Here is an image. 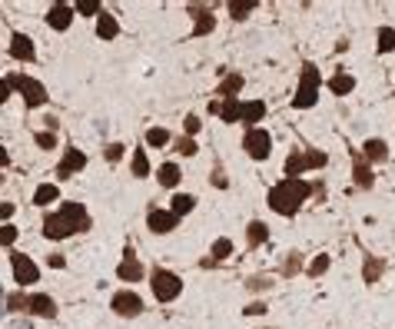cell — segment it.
Instances as JSON below:
<instances>
[{"label":"cell","instance_id":"obj_1","mask_svg":"<svg viewBox=\"0 0 395 329\" xmlns=\"http://www.w3.org/2000/svg\"><path fill=\"white\" fill-rule=\"evenodd\" d=\"M90 226H93V216H90L87 206L77 203V200H63L53 213H43L40 233H43V240L60 243L70 240V236H80V233H90Z\"/></svg>","mask_w":395,"mask_h":329},{"label":"cell","instance_id":"obj_2","mask_svg":"<svg viewBox=\"0 0 395 329\" xmlns=\"http://www.w3.org/2000/svg\"><path fill=\"white\" fill-rule=\"evenodd\" d=\"M316 186L319 183H312V180H286L282 176L279 183H272L270 186V193H266V203H270V210L276 216H286V220H292V216L306 206V200L309 196H316Z\"/></svg>","mask_w":395,"mask_h":329},{"label":"cell","instance_id":"obj_3","mask_svg":"<svg viewBox=\"0 0 395 329\" xmlns=\"http://www.w3.org/2000/svg\"><path fill=\"white\" fill-rule=\"evenodd\" d=\"M329 163L326 150H316V146H292L286 163H282V176L286 180H302V173H312V170H322Z\"/></svg>","mask_w":395,"mask_h":329},{"label":"cell","instance_id":"obj_4","mask_svg":"<svg viewBox=\"0 0 395 329\" xmlns=\"http://www.w3.org/2000/svg\"><path fill=\"white\" fill-rule=\"evenodd\" d=\"M319 90H322V74L316 64H302L299 70V87L292 93V110H312L319 103Z\"/></svg>","mask_w":395,"mask_h":329},{"label":"cell","instance_id":"obj_5","mask_svg":"<svg viewBox=\"0 0 395 329\" xmlns=\"http://www.w3.org/2000/svg\"><path fill=\"white\" fill-rule=\"evenodd\" d=\"M7 83L14 93H20L24 97V107L27 110H40V107H47V87L40 83L37 77H30V74H24V70H14V74H7Z\"/></svg>","mask_w":395,"mask_h":329},{"label":"cell","instance_id":"obj_6","mask_svg":"<svg viewBox=\"0 0 395 329\" xmlns=\"http://www.w3.org/2000/svg\"><path fill=\"white\" fill-rule=\"evenodd\" d=\"M150 290H153L156 303H176L183 296V276L166 266H153L150 270Z\"/></svg>","mask_w":395,"mask_h":329},{"label":"cell","instance_id":"obj_7","mask_svg":"<svg viewBox=\"0 0 395 329\" xmlns=\"http://www.w3.org/2000/svg\"><path fill=\"white\" fill-rule=\"evenodd\" d=\"M242 150H246V156L250 160H256V163H266L272 153V133L266 130V126H252V130H246L242 133Z\"/></svg>","mask_w":395,"mask_h":329},{"label":"cell","instance_id":"obj_8","mask_svg":"<svg viewBox=\"0 0 395 329\" xmlns=\"http://www.w3.org/2000/svg\"><path fill=\"white\" fill-rule=\"evenodd\" d=\"M110 310L120 316V320H136V316H143V296L133 290V286H123V290H116L110 296Z\"/></svg>","mask_w":395,"mask_h":329},{"label":"cell","instance_id":"obj_9","mask_svg":"<svg viewBox=\"0 0 395 329\" xmlns=\"http://www.w3.org/2000/svg\"><path fill=\"white\" fill-rule=\"evenodd\" d=\"M10 273H14V283H17V290H27L34 283H40V266L30 260L27 253H10Z\"/></svg>","mask_w":395,"mask_h":329},{"label":"cell","instance_id":"obj_10","mask_svg":"<svg viewBox=\"0 0 395 329\" xmlns=\"http://www.w3.org/2000/svg\"><path fill=\"white\" fill-rule=\"evenodd\" d=\"M146 276V266L140 263V256H136L133 243H126L123 246V260L116 263V280L126 283V286H133V283H140Z\"/></svg>","mask_w":395,"mask_h":329},{"label":"cell","instance_id":"obj_11","mask_svg":"<svg viewBox=\"0 0 395 329\" xmlns=\"http://www.w3.org/2000/svg\"><path fill=\"white\" fill-rule=\"evenodd\" d=\"M186 14L193 17V30H190V37H210L212 30H216V14H212L210 4H186Z\"/></svg>","mask_w":395,"mask_h":329},{"label":"cell","instance_id":"obj_12","mask_svg":"<svg viewBox=\"0 0 395 329\" xmlns=\"http://www.w3.org/2000/svg\"><path fill=\"white\" fill-rule=\"evenodd\" d=\"M83 170H87V153H83L80 146H67L53 173H57V180H73V176L83 173Z\"/></svg>","mask_w":395,"mask_h":329},{"label":"cell","instance_id":"obj_13","mask_svg":"<svg viewBox=\"0 0 395 329\" xmlns=\"http://www.w3.org/2000/svg\"><path fill=\"white\" fill-rule=\"evenodd\" d=\"M7 54H10V60H17V64H34V60H37L34 37H30V34H20V30H14V34H10Z\"/></svg>","mask_w":395,"mask_h":329},{"label":"cell","instance_id":"obj_14","mask_svg":"<svg viewBox=\"0 0 395 329\" xmlns=\"http://www.w3.org/2000/svg\"><path fill=\"white\" fill-rule=\"evenodd\" d=\"M352 183H356V190H372L376 186V173H372V163H369L366 156H362V150L359 146H352Z\"/></svg>","mask_w":395,"mask_h":329},{"label":"cell","instance_id":"obj_15","mask_svg":"<svg viewBox=\"0 0 395 329\" xmlns=\"http://www.w3.org/2000/svg\"><path fill=\"white\" fill-rule=\"evenodd\" d=\"M176 226H180V216H173L170 210H160V206L146 210V230L156 233V236H170Z\"/></svg>","mask_w":395,"mask_h":329},{"label":"cell","instance_id":"obj_16","mask_svg":"<svg viewBox=\"0 0 395 329\" xmlns=\"http://www.w3.org/2000/svg\"><path fill=\"white\" fill-rule=\"evenodd\" d=\"M57 313H60V306L50 293H30L27 316H37V320H57Z\"/></svg>","mask_w":395,"mask_h":329},{"label":"cell","instance_id":"obj_17","mask_svg":"<svg viewBox=\"0 0 395 329\" xmlns=\"http://www.w3.org/2000/svg\"><path fill=\"white\" fill-rule=\"evenodd\" d=\"M73 17H77V10H73V4H50L47 10V27L57 30V34H63V30H70V24H73Z\"/></svg>","mask_w":395,"mask_h":329},{"label":"cell","instance_id":"obj_18","mask_svg":"<svg viewBox=\"0 0 395 329\" xmlns=\"http://www.w3.org/2000/svg\"><path fill=\"white\" fill-rule=\"evenodd\" d=\"M266 100H240V123L246 126V130H252V126H262V120H266Z\"/></svg>","mask_w":395,"mask_h":329},{"label":"cell","instance_id":"obj_19","mask_svg":"<svg viewBox=\"0 0 395 329\" xmlns=\"http://www.w3.org/2000/svg\"><path fill=\"white\" fill-rule=\"evenodd\" d=\"M242 87H246V77H242V74H222V80L216 83L212 93H216L220 100H240Z\"/></svg>","mask_w":395,"mask_h":329},{"label":"cell","instance_id":"obj_20","mask_svg":"<svg viewBox=\"0 0 395 329\" xmlns=\"http://www.w3.org/2000/svg\"><path fill=\"white\" fill-rule=\"evenodd\" d=\"M156 183L163 186V190H176V186L183 183V170H180V163H173V160L160 163V170H156Z\"/></svg>","mask_w":395,"mask_h":329},{"label":"cell","instance_id":"obj_21","mask_svg":"<svg viewBox=\"0 0 395 329\" xmlns=\"http://www.w3.org/2000/svg\"><path fill=\"white\" fill-rule=\"evenodd\" d=\"M359 150H362V156H366L369 163H386L389 160V143L382 140V136H369Z\"/></svg>","mask_w":395,"mask_h":329},{"label":"cell","instance_id":"obj_22","mask_svg":"<svg viewBox=\"0 0 395 329\" xmlns=\"http://www.w3.org/2000/svg\"><path fill=\"white\" fill-rule=\"evenodd\" d=\"M386 266L389 263L382 260V256H376V253H366V260H362V280L372 286V283H379L382 276H386Z\"/></svg>","mask_w":395,"mask_h":329},{"label":"cell","instance_id":"obj_23","mask_svg":"<svg viewBox=\"0 0 395 329\" xmlns=\"http://www.w3.org/2000/svg\"><path fill=\"white\" fill-rule=\"evenodd\" d=\"M326 87H329V93H336V97H349V93L356 90V77H352V74H346V70L339 67L336 74L329 77Z\"/></svg>","mask_w":395,"mask_h":329},{"label":"cell","instance_id":"obj_24","mask_svg":"<svg viewBox=\"0 0 395 329\" xmlns=\"http://www.w3.org/2000/svg\"><path fill=\"white\" fill-rule=\"evenodd\" d=\"M130 173L136 180H146V176L153 173L150 170V156H146V146H133V153H130Z\"/></svg>","mask_w":395,"mask_h":329},{"label":"cell","instance_id":"obj_25","mask_svg":"<svg viewBox=\"0 0 395 329\" xmlns=\"http://www.w3.org/2000/svg\"><path fill=\"white\" fill-rule=\"evenodd\" d=\"M266 240H270V226L262 220H250V226H246V246H250V250H260Z\"/></svg>","mask_w":395,"mask_h":329},{"label":"cell","instance_id":"obj_26","mask_svg":"<svg viewBox=\"0 0 395 329\" xmlns=\"http://www.w3.org/2000/svg\"><path fill=\"white\" fill-rule=\"evenodd\" d=\"M97 37L100 40H116L120 37V20H116L110 10H103V14L97 17Z\"/></svg>","mask_w":395,"mask_h":329},{"label":"cell","instance_id":"obj_27","mask_svg":"<svg viewBox=\"0 0 395 329\" xmlns=\"http://www.w3.org/2000/svg\"><path fill=\"white\" fill-rule=\"evenodd\" d=\"M193 210H196V196L193 193H173L170 196V213L173 216L183 220V216H190Z\"/></svg>","mask_w":395,"mask_h":329},{"label":"cell","instance_id":"obj_28","mask_svg":"<svg viewBox=\"0 0 395 329\" xmlns=\"http://www.w3.org/2000/svg\"><path fill=\"white\" fill-rule=\"evenodd\" d=\"M60 200V186L57 183H40L37 190H34V206H53Z\"/></svg>","mask_w":395,"mask_h":329},{"label":"cell","instance_id":"obj_29","mask_svg":"<svg viewBox=\"0 0 395 329\" xmlns=\"http://www.w3.org/2000/svg\"><path fill=\"white\" fill-rule=\"evenodd\" d=\"M226 7H230V17L232 20H246L252 10L260 7V0H230Z\"/></svg>","mask_w":395,"mask_h":329},{"label":"cell","instance_id":"obj_30","mask_svg":"<svg viewBox=\"0 0 395 329\" xmlns=\"http://www.w3.org/2000/svg\"><path fill=\"white\" fill-rule=\"evenodd\" d=\"M329 266H332V260H329V253H316V256L309 260L306 273L312 276V280H319V276H326V273H329Z\"/></svg>","mask_w":395,"mask_h":329},{"label":"cell","instance_id":"obj_31","mask_svg":"<svg viewBox=\"0 0 395 329\" xmlns=\"http://www.w3.org/2000/svg\"><path fill=\"white\" fill-rule=\"evenodd\" d=\"M272 286H276V280H272V276H266V273H256V276H250V280H246V290H250L252 296H260V293H270Z\"/></svg>","mask_w":395,"mask_h":329},{"label":"cell","instance_id":"obj_32","mask_svg":"<svg viewBox=\"0 0 395 329\" xmlns=\"http://www.w3.org/2000/svg\"><path fill=\"white\" fill-rule=\"evenodd\" d=\"M279 273H282V276H286V280H292V276H299V273H302V253L289 250V256L282 260Z\"/></svg>","mask_w":395,"mask_h":329},{"label":"cell","instance_id":"obj_33","mask_svg":"<svg viewBox=\"0 0 395 329\" xmlns=\"http://www.w3.org/2000/svg\"><path fill=\"white\" fill-rule=\"evenodd\" d=\"M143 140H146V146H166L170 140H173V133L166 130V126H150L143 133Z\"/></svg>","mask_w":395,"mask_h":329},{"label":"cell","instance_id":"obj_34","mask_svg":"<svg viewBox=\"0 0 395 329\" xmlns=\"http://www.w3.org/2000/svg\"><path fill=\"white\" fill-rule=\"evenodd\" d=\"M232 250H236V246H232V240H230V236H220V240H212V246H210V253H212V260H216V263L230 260V256H232Z\"/></svg>","mask_w":395,"mask_h":329},{"label":"cell","instance_id":"obj_35","mask_svg":"<svg viewBox=\"0 0 395 329\" xmlns=\"http://www.w3.org/2000/svg\"><path fill=\"white\" fill-rule=\"evenodd\" d=\"M376 40H379V44H376L379 54H392V50H395V27H379Z\"/></svg>","mask_w":395,"mask_h":329},{"label":"cell","instance_id":"obj_36","mask_svg":"<svg viewBox=\"0 0 395 329\" xmlns=\"http://www.w3.org/2000/svg\"><path fill=\"white\" fill-rule=\"evenodd\" d=\"M7 310H10V313H27V310H30V293L14 290V293L7 296Z\"/></svg>","mask_w":395,"mask_h":329},{"label":"cell","instance_id":"obj_37","mask_svg":"<svg viewBox=\"0 0 395 329\" xmlns=\"http://www.w3.org/2000/svg\"><path fill=\"white\" fill-rule=\"evenodd\" d=\"M222 123H240V100H220Z\"/></svg>","mask_w":395,"mask_h":329},{"label":"cell","instance_id":"obj_38","mask_svg":"<svg viewBox=\"0 0 395 329\" xmlns=\"http://www.w3.org/2000/svg\"><path fill=\"white\" fill-rule=\"evenodd\" d=\"M73 10H77L80 17H100V14H103V4H100V0H77Z\"/></svg>","mask_w":395,"mask_h":329},{"label":"cell","instance_id":"obj_39","mask_svg":"<svg viewBox=\"0 0 395 329\" xmlns=\"http://www.w3.org/2000/svg\"><path fill=\"white\" fill-rule=\"evenodd\" d=\"M173 143H176L173 150H176V153H183V156H196V153H200V143H196L193 136H176Z\"/></svg>","mask_w":395,"mask_h":329},{"label":"cell","instance_id":"obj_40","mask_svg":"<svg viewBox=\"0 0 395 329\" xmlns=\"http://www.w3.org/2000/svg\"><path fill=\"white\" fill-rule=\"evenodd\" d=\"M123 153H126V143H106L103 146V160L106 163H120V160H123Z\"/></svg>","mask_w":395,"mask_h":329},{"label":"cell","instance_id":"obj_41","mask_svg":"<svg viewBox=\"0 0 395 329\" xmlns=\"http://www.w3.org/2000/svg\"><path fill=\"white\" fill-rule=\"evenodd\" d=\"M210 183L216 186V190H230V176H226V170H222V163H220V160H216V166H212Z\"/></svg>","mask_w":395,"mask_h":329},{"label":"cell","instance_id":"obj_42","mask_svg":"<svg viewBox=\"0 0 395 329\" xmlns=\"http://www.w3.org/2000/svg\"><path fill=\"white\" fill-rule=\"evenodd\" d=\"M34 143H37L40 150H53V146H57V133H50V130H37V133H34Z\"/></svg>","mask_w":395,"mask_h":329},{"label":"cell","instance_id":"obj_43","mask_svg":"<svg viewBox=\"0 0 395 329\" xmlns=\"http://www.w3.org/2000/svg\"><path fill=\"white\" fill-rule=\"evenodd\" d=\"M17 236H20V230L14 226V223H4V226H0V246H14Z\"/></svg>","mask_w":395,"mask_h":329},{"label":"cell","instance_id":"obj_44","mask_svg":"<svg viewBox=\"0 0 395 329\" xmlns=\"http://www.w3.org/2000/svg\"><path fill=\"white\" fill-rule=\"evenodd\" d=\"M200 126H202V120H200L196 113H190V116H186V123H183L186 136H193V140H196V133H200Z\"/></svg>","mask_w":395,"mask_h":329},{"label":"cell","instance_id":"obj_45","mask_svg":"<svg viewBox=\"0 0 395 329\" xmlns=\"http://www.w3.org/2000/svg\"><path fill=\"white\" fill-rule=\"evenodd\" d=\"M266 310H270V306H266L262 300H252V303H250V306H246L242 313H246V316H266Z\"/></svg>","mask_w":395,"mask_h":329},{"label":"cell","instance_id":"obj_46","mask_svg":"<svg viewBox=\"0 0 395 329\" xmlns=\"http://www.w3.org/2000/svg\"><path fill=\"white\" fill-rule=\"evenodd\" d=\"M47 266H50V270H63V266H67V256H60V253H50V256H47Z\"/></svg>","mask_w":395,"mask_h":329},{"label":"cell","instance_id":"obj_47","mask_svg":"<svg viewBox=\"0 0 395 329\" xmlns=\"http://www.w3.org/2000/svg\"><path fill=\"white\" fill-rule=\"evenodd\" d=\"M14 97V90H10V83H7V77H0V107L7 103V100Z\"/></svg>","mask_w":395,"mask_h":329},{"label":"cell","instance_id":"obj_48","mask_svg":"<svg viewBox=\"0 0 395 329\" xmlns=\"http://www.w3.org/2000/svg\"><path fill=\"white\" fill-rule=\"evenodd\" d=\"M14 210H17V206H14V203H0V220L7 223L10 216H14Z\"/></svg>","mask_w":395,"mask_h":329},{"label":"cell","instance_id":"obj_49","mask_svg":"<svg viewBox=\"0 0 395 329\" xmlns=\"http://www.w3.org/2000/svg\"><path fill=\"white\" fill-rule=\"evenodd\" d=\"M10 166V153H7V146H0V170H7Z\"/></svg>","mask_w":395,"mask_h":329},{"label":"cell","instance_id":"obj_50","mask_svg":"<svg viewBox=\"0 0 395 329\" xmlns=\"http://www.w3.org/2000/svg\"><path fill=\"white\" fill-rule=\"evenodd\" d=\"M200 266H202V270H216V266H220V263L212 260V256H202V260H200Z\"/></svg>","mask_w":395,"mask_h":329},{"label":"cell","instance_id":"obj_51","mask_svg":"<svg viewBox=\"0 0 395 329\" xmlns=\"http://www.w3.org/2000/svg\"><path fill=\"white\" fill-rule=\"evenodd\" d=\"M262 329H276V326H262Z\"/></svg>","mask_w":395,"mask_h":329}]
</instances>
